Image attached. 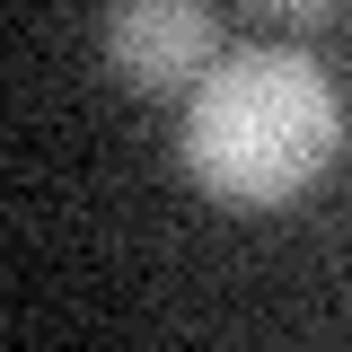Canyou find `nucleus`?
Instances as JSON below:
<instances>
[{"label": "nucleus", "instance_id": "f257e3e1", "mask_svg": "<svg viewBox=\"0 0 352 352\" xmlns=\"http://www.w3.org/2000/svg\"><path fill=\"white\" fill-rule=\"evenodd\" d=\"M176 159L229 212H282L344 159V97L291 44L229 53L185 97Z\"/></svg>", "mask_w": 352, "mask_h": 352}, {"label": "nucleus", "instance_id": "f03ea898", "mask_svg": "<svg viewBox=\"0 0 352 352\" xmlns=\"http://www.w3.org/2000/svg\"><path fill=\"white\" fill-rule=\"evenodd\" d=\"M97 53L132 97H194L203 71L220 62V9L212 0H106Z\"/></svg>", "mask_w": 352, "mask_h": 352}, {"label": "nucleus", "instance_id": "7ed1b4c3", "mask_svg": "<svg viewBox=\"0 0 352 352\" xmlns=\"http://www.w3.org/2000/svg\"><path fill=\"white\" fill-rule=\"evenodd\" d=\"M256 9H264V18H291V27H317L335 0H256Z\"/></svg>", "mask_w": 352, "mask_h": 352}]
</instances>
